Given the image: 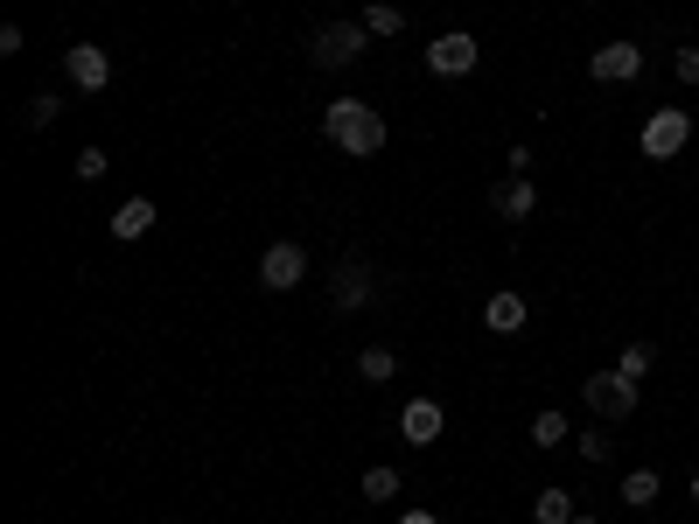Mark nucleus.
I'll list each match as a JSON object with an SVG mask.
<instances>
[{
    "label": "nucleus",
    "mask_w": 699,
    "mask_h": 524,
    "mask_svg": "<svg viewBox=\"0 0 699 524\" xmlns=\"http://www.w3.org/2000/svg\"><path fill=\"white\" fill-rule=\"evenodd\" d=\"M580 399H588L595 420H630L636 413V378H622V371H595V378H580Z\"/></svg>",
    "instance_id": "f03ea898"
},
{
    "label": "nucleus",
    "mask_w": 699,
    "mask_h": 524,
    "mask_svg": "<svg viewBox=\"0 0 699 524\" xmlns=\"http://www.w3.org/2000/svg\"><path fill=\"white\" fill-rule=\"evenodd\" d=\"M357 490H364L371 503H392V497L406 490V482H399V469H385V462H371V469H364V482H357Z\"/></svg>",
    "instance_id": "2eb2a0df"
},
{
    "label": "nucleus",
    "mask_w": 699,
    "mask_h": 524,
    "mask_svg": "<svg viewBox=\"0 0 699 524\" xmlns=\"http://www.w3.org/2000/svg\"><path fill=\"white\" fill-rule=\"evenodd\" d=\"M64 78L78 84V91H105V84H112V56H105L99 43H70V49H64Z\"/></svg>",
    "instance_id": "0eeeda50"
},
{
    "label": "nucleus",
    "mask_w": 699,
    "mask_h": 524,
    "mask_svg": "<svg viewBox=\"0 0 699 524\" xmlns=\"http://www.w3.org/2000/svg\"><path fill=\"white\" fill-rule=\"evenodd\" d=\"M399 524H441V517H433V511H406Z\"/></svg>",
    "instance_id": "393cba45"
},
{
    "label": "nucleus",
    "mask_w": 699,
    "mask_h": 524,
    "mask_svg": "<svg viewBox=\"0 0 699 524\" xmlns=\"http://www.w3.org/2000/svg\"><path fill=\"white\" fill-rule=\"evenodd\" d=\"M371 287H377V266H371L364 252H350L343 266H336V287H329V294H336V308L350 315V308H364V301H371Z\"/></svg>",
    "instance_id": "6e6552de"
},
{
    "label": "nucleus",
    "mask_w": 699,
    "mask_h": 524,
    "mask_svg": "<svg viewBox=\"0 0 699 524\" xmlns=\"http://www.w3.org/2000/svg\"><path fill=\"white\" fill-rule=\"evenodd\" d=\"M364 43H371L364 22H329V29L308 43V56H315L323 70H343V64H357V56H364Z\"/></svg>",
    "instance_id": "20e7f679"
},
{
    "label": "nucleus",
    "mask_w": 699,
    "mask_h": 524,
    "mask_svg": "<svg viewBox=\"0 0 699 524\" xmlns=\"http://www.w3.org/2000/svg\"><path fill=\"white\" fill-rule=\"evenodd\" d=\"M686 140H692V119L678 105H665V112H651V119H644V155L651 161H672Z\"/></svg>",
    "instance_id": "423d86ee"
},
{
    "label": "nucleus",
    "mask_w": 699,
    "mask_h": 524,
    "mask_svg": "<svg viewBox=\"0 0 699 524\" xmlns=\"http://www.w3.org/2000/svg\"><path fill=\"white\" fill-rule=\"evenodd\" d=\"M56 112H64V99H49V91H35V99H29V126H49Z\"/></svg>",
    "instance_id": "412c9836"
},
{
    "label": "nucleus",
    "mask_w": 699,
    "mask_h": 524,
    "mask_svg": "<svg viewBox=\"0 0 699 524\" xmlns=\"http://www.w3.org/2000/svg\"><path fill=\"white\" fill-rule=\"evenodd\" d=\"M532 441H539V447H560V441H566V413H553V406H545V413L532 420Z\"/></svg>",
    "instance_id": "6ab92c4d"
},
{
    "label": "nucleus",
    "mask_w": 699,
    "mask_h": 524,
    "mask_svg": "<svg viewBox=\"0 0 699 524\" xmlns=\"http://www.w3.org/2000/svg\"><path fill=\"white\" fill-rule=\"evenodd\" d=\"M357 378H371V385H392V378H399V357H392V350H364V357H357Z\"/></svg>",
    "instance_id": "dca6fc26"
},
{
    "label": "nucleus",
    "mask_w": 699,
    "mask_h": 524,
    "mask_svg": "<svg viewBox=\"0 0 699 524\" xmlns=\"http://www.w3.org/2000/svg\"><path fill=\"white\" fill-rule=\"evenodd\" d=\"M651 357H657L651 343H630V350H622V364H616V371H622V378H644V371H651Z\"/></svg>",
    "instance_id": "aec40b11"
},
{
    "label": "nucleus",
    "mask_w": 699,
    "mask_h": 524,
    "mask_svg": "<svg viewBox=\"0 0 699 524\" xmlns=\"http://www.w3.org/2000/svg\"><path fill=\"white\" fill-rule=\"evenodd\" d=\"M574 524H601V517H574Z\"/></svg>",
    "instance_id": "a878e982"
},
{
    "label": "nucleus",
    "mask_w": 699,
    "mask_h": 524,
    "mask_svg": "<svg viewBox=\"0 0 699 524\" xmlns=\"http://www.w3.org/2000/svg\"><path fill=\"white\" fill-rule=\"evenodd\" d=\"M692 503H699V476H692Z\"/></svg>",
    "instance_id": "bb28decb"
},
{
    "label": "nucleus",
    "mask_w": 699,
    "mask_h": 524,
    "mask_svg": "<svg viewBox=\"0 0 699 524\" xmlns=\"http://www.w3.org/2000/svg\"><path fill=\"white\" fill-rule=\"evenodd\" d=\"M323 134H329L336 155L371 161L377 147H385V119H377V105H364V99H336V105L323 112Z\"/></svg>",
    "instance_id": "f257e3e1"
},
{
    "label": "nucleus",
    "mask_w": 699,
    "mask_h": 524,
    "mask_svg": "<svg viewBox=\"0 0 699 524\" xmlns=\"http://www.w3.org/2000/svg\"><path fill=\"white\" fill-rule=\"evenodd\" d=\"M588 70H595L601 84H630L636 70H644V49H636V43H601V49L588 56Z\"/></svg>",
    "instance_id": "1a4fd4ad"
},
{
    "label": "nucleus",
    "mask_w": 699,
    "mask_h": 524,
    "mask_svg": "<svg viewBox=\"0 0 699 524\" xmlns=\"http://www.w3.org/2000/svg\"><path fill=\"white\" fill-rule=\"evenodd\" d=\"M483 322H489V335H518L525 329V294H489Z\"/></svg>",
    "instance_id": "ddd939ff"
},
{
    "label": "nucleus",
    "mask_w": 699,
    "mask_h": 524,
    "mask_svg": "<svg viewBox=\"0 0 699 524\" xmlns=\"http://www.w3.org/2000/svg\"><path fill=\"white\" fill-rule=\"evenodd\" d=\"M580 455H588V462H609V434H601V426H588V434H580Z\"/></svg>",
    "instance_id": "5701e85b"
},
{
    "label": "nucleus",
    "mask_w": 699,
    "mask_h": 524,
    "mask_svg": "<svg viewBox=\"0 0 699 524\" xmlns=\"http://www.w3.org/2000/svg\"><path fill=\"white\" fill-rule=\"evenodd\" d=\"M672 70H678V84H699V49H678Z\"/></svg>",
    "instance_id": "b1692460"
},
{
    "label": "nucleus",
    "mask_w": 699,
    "mask_h": 524,
    "mask_svg": "<svg viewBox=\"0 0 699 524\" xmlns=\"http://www.w3.org/2000/svg\"><path fill=\"white\" fill-rule=\"evenodd\" d=\"M580 511H574V497H566V490H545L539 503H532V524H574Z\"/></svg>",
    "instance_id": "f3484780"
},
{
    "label": "nucleus",
    "mask_w": 699,
    "mask_h": 524,
    "mask_svg": "<svg viewBox=\"0 0 699 524\" xmlns=\"http://www.w3.org/2000/svg\"><path fill=\"white\" fill-rule=\"evenodd\" d=\"M155 231V203L147 196H126L120 210H112V238H147Z\"/></svg>",
    "instance_id": "f8f14e48"
},
{
    "label": "nucleus",
    "mask_w": 699,
    "mask_h": 524,
    "mask_svg": "<svg viewBox=\"0 0 699 524\" xmlns=\"http://www.w3.org/2000/svg\"><path fill=\"white\" fill-rule=\"evenodd\" d=\"M489 210H497L504 224H525V217L539 210V190H532L525 175H511V182H497V190H489Z\"/></svg>",
    "instance_id": "9b49d317"
},
{
    "label": "nucleus",
    "mask_w": 699,
    "mask_h": 524,
    "mask_svg": "<svg viewBox=\"0 0 699 524\" xmlns=\"http://www.w3.org/2000/svg\"><path fill=\"white\" fill-rule=\"evenodd\" d=\"M105 168H112V155H99V147H84V155H78V182H99Z\"/></svg>",
    "instance_id": "4be33fe9"
},
{
    "label": "nucleus",
    "mask_w": 699,
    "mask_h": 524,
    "mask_svg": "<svg viewBox=\"0 0 699 524\" xmlns=\"http://www.w3.org/2000/svg\"><path fill=\"white\" fill-rule=\"evenodd\" d=\"M657 490H665V482H657V469H630V476H622V503H630V511H651Z\"/></svg>",
    "instance_id": "4468645a"
},
{
    "label": "nucleus",
    "mask_w": 699,
    "mask_h": 524,
    "mask_svg": "<svg viewBox=\"0 0 699 524\" xmlns=\"http://www.w3.org/2000/svg\"><path fill=\"white\" fill-rule=\"evenodd\" d=\"M476 56H483V43L469 29H448V35H433L427 43V70L433 78H469L476 70Z\"/></svg>",
    "instance_id": "7ed1b4c3"
},
{
    "label": "nucleus",
    "mask_w": 699,
    "mask_h": 524,
    "mask_svg": "<svg viewBox=\"0 0 699 524\" xmlns=\"http://www.w3.org/2000/svg\"><path fill=\"white\" fill-rule=\"evenodd\" d=\"M357 22H364L371 35H399V29H406V8H392V0H371V8L357 14Z\"/></svg>",
    "instance_id": "a211bd4d"
},
{
    "label": "nucleus",
    "mask_w": 699,
    "mask_h": 524,
    "mask_svg": "<svg viewBox=\"0 0 699 524\" xmlns=\"http://www.w3.org/2000/svg\"><path fill=\"white\" fill-rule=\"evenodd\" d=\"M308 280V252L294 246V238H280V246H267V259H259V287H273V294H288Z\"/></svg>",
    "instance_id": "39448f33"
},
{
    "label": "nucleus",
    "mask_w": 699,
    "mask_h": 524,
    "mask_svg": "<svg viewBox=\"0 0 699 524\" xmlns=\"http://www.w3.org/2000/svg\"><path fill=\"white\" fill-rule=\"evenodd\" d=\"M399 434H406L413 447H433V441L448 434V413H441V406H433V399H413L406 413H399Z\"/></svg>",
    "instance_id": "9d476101"
}]
</instances>
